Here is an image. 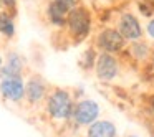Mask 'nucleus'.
<instances>
[{
  "label": "nucleus",
  "instance_id": "13",
  "mask_svg": "<svg viewBox=\"0 0 154 137\" xmlns=\"http://www.w3.org/2000/svg\"><path fill=\"white\" fill-rule=\"evenodd\" d=\"M131 51H133L134 58H137V60H144V58L149 55V46H147L144 41H136V43L131 46Z\"/></svg>",
  "mask_w": 154,
  "mask_h": 137
},
{
  "label": "nucleus",
  "instance_id": "9",
  "mask_svg": "<svg viewBox=\"0 0 154 137\" xmlns=\"http://www.w3.org/2000/svg\"><path fill=\"white\" fill-rule=\"evenodd\" d=\"M47 96V86L40 78H33L27 83L25 86V97L28 99V103L38 104L43 97Z\"/></svg>",
  "mask_w": 154,
  "mask_h": 137
},
{
  "label": "nucleus",
  "instance_id": "16",
  "mask_svg": "<svg viewBox=\"0 0 154 137\" xmlns=\"http://www.w3.org/2000/svg\"><path fill=\"white\" fill-rule=\"evenodd\" d=\"M147 33H149L151 38H154V18L147 23Z\"/></svg>",
  "mask_w": 154,
  "mask_h": 137
},
{
  "label": "nucleus",
  "instance_id": "2",
  "mask_svg": "<svg viewBox=\"0 0 154 137\" xmlns=\"http://www.w3.org/2000/svg\"><path fill=\"white\" fill-rule=\"evenodd\" d=\"M98 117H100V106H98L96 101L83 99V101L75 103L71 119L78 126H91L94 121H98Z\"/></svg>",
  "mask_w": 154,
  "mask_h": 137
},
{
  "label": "nucleus",
  "instance_id": "12",
  "mask_svg": "<svg viewBox=\"0 0 154 137\" xmlns=\"http://www.w3.org/2000/svg\"><path fill=\"white\" fill-rule=\"evenodd\" d=\"M0 31L4 35H7V37H12L15 31L14 22H12V18L7 13H0Z\"/></svg>",
  "mask_w": 154,
  "mask_h": 137
},
{
  "label": "nucleus",
  "instance_id": "14",
  "mask_svg": "<svg viewBox=\"0 0 154 137\" xmlns=\"http://www.w3.org/2000/svg\"><path fill=\"white\" fill-rule=\"evenodd\" d=\"M93 56H94L93 50H88L86 53H85V60H86V61H83V64H81V66H83V68H91V66H94Z\"/></svg>",
  "mask_w": 154,
  "mask_h": 137
},
{
  "label": "nucleus",
  "instance_id": "7",
  "mask_svg": "<svg viewBox=\"0 0 154 137\" xmlns=\"http://www.w3.org/2000/svg\"><path fill=\"white\" fill-rule=\"evenodd\" d=\"M121 33V37L124 38V40H139L141 37H143V28H141L139 22H137V18L134 17V15L131 13H124L121 15L119 18V30H118Z\"/></svg>",
  "mask_w": 154,
  "mask_h": 137
},
{
  "label": "nucleus",
  "instance_id": "8",
  "mask_svg": "<svg viewBox=\"0 0 154 137\" xmlns=\"http://www.w3.org/2000/svg\"><path fill=\"white\" fill-rule=\"evenodd\" d=\"M116 126L111 121H104V119H98L94 121L91 126H88V132L86 137H116Z\"/></svg>",
  "mask_w": 154,
  "mask_h": 137
},
{
  "label": "nucleus",
  "instance_id": "4",
  "mask_svg": "<svg viewBox=\"0 0 154 137\" xmlns=\"http://www.w3.org/2000/svg\"><path fill=\"white\" fill-rule=\"evenodd\" d=\"M96 45L104 51L109 53H116V51L123 50L124 46V38L121 37V33L114 28H104L103 31H100L96 37Z\"/></svg>",
  "mask_w": 154,
  "mask_h": 137
},
{
  "label": "nucleus",
  "instance_id": "6",
  "mask_svg": "<svg viewBox=\"0 0 154 137\" xmlns=\"http://www.w3.org/2000/svg\"><path fill=\"white\" fill-rule=\"evenodd\" d=\"M0 94L12 103H18L25 97V84L20 78H5L0 83Z\"/></svg>",
  "mask_w": 154,
  "mask_h": 137
},
{
  "label": "nucleus",
  "instance_id": "1",
  "mask_svg": "<svg viewBox=\"0 0 154 137\" xmlns=\"http://www.w3.org/2000/svg\"><path fill=\"white\" fill-rule=\"evenodd\" d=\"M73 106L70 93L65 89H55L47 99V112L53 121H70Z\"/></svg>",
  "mask_w": 154,
  "mask_h": 137
},
{
  "label": "nucleus",
  "instance_id": "19",
  "mask_svg": "<svg viewBox=\"0 0 154 137\" xmlns=\"http://www.w3.org/2000/svg\"><path fill=\"white\" fill-rule=\"evenodd\" d=\"M0 68H2V56H0Z\"/></svg>",
  "mask_w": 154,
  "mask_h": 137
},
{
  "label": "nucleus",
  "instance_id": "10",
  "mask_svg": "<svg viewBox=\"0 0 154 137\" xmlns=\"http://www.w3.org/2000/svg\"><path fill=\"white\" fill-rule=\"evenodd\" d=\"M22 68H23V64H22L20 56L15 53H10L7 64L2 68V76L4 78H20Z\"/></svg>",
  "mask_w": 154,
  "mask_h": 137
},
{
  "label": "nucleus",
  "instance_id": "20",
  "mask_svg": "<svg viewBox=\"0 0 154 137\" xmlns=\"http://www.w3.org/2000/svg\"><path fill=\"white\" fill-rule=\"evenodd\" d=\"M128 137H136V136H128Z\"/></svg>",
  "mask_w": 154,
  "mask_h": 137
},
{
  "label": "nucleus",
  "instance_id": "5",
  "mask_svg": "<svg viewBox=\"0 0 154 137\" xmlns=\"http://www.w3.org/2000/svg\"><path fill=\"white\" fill-rule=\"evenodd\" d=\"M96 74L101 81H111L118 76L119 71V64H118L116 58L111 56L109 53H103L96 58Z\"/></svg>",
  "mask_w": 154,
  "mask_h": 137
},
{
  "label": "nucleus",
  "instance_id": "18",
  "mask_svg": "<svg viewBox=\"0 0 154 137\" xmlns=\"http://www.w3.org/2000/svg\"><path fill=\"white\" fill-rule=\"evenodd\" d=\"M2 2H4L5 5H10V7H12V5L15 4V0H2Z\"/></svg>",
  "mask_w": 154,
  "mask_h": 137
},
{
  "label": "nucleus",
  "instance_id": "3",
  "mask_svg": "<svg viewBox=\"0 0 154 137\" xmlns=\"http://www.w3.org/2000/svg\"><path fill=\"white\" fill-rule=\"evenodd\" d=\"M70 31L75 37H86L91 28V17L86 8H73L66 17Z\"/></svg>",
  "mask_w": 154,
  "mask_h": 137
},
{
  "label": "nucleus",
  "instance_id": "15",
  "mask_svg": "<svg viewBox=\"0 0 154 137\" xmlns=\"http://www.w3.org/2000/svg\"><path fill=\"white\" fill-rule=\"evenodd\" d=\"M55 2H58V4H61L63 7H66V8H71V7H75V4H76V0H55Z\"/></svg>",
  "mask_w": 154,
  "mask_h": 137
},
{
  "label": "nucleus",
  "instance_id": "17",
  "mask_svg": "<svg viewBox=\"0 0 154 137\" xmlns=\"http://www.w3.org/2000/svg\"><path fill=\"white\" fill-rule=\"evenodd\" d=\"M149 109L152 111V114H154V96L149 97Z\"/></svg>",
  "mask_w": 154,
  "mask_h": 137
},
{
  "label": "nucleus",
  "instance_id": "11",
  "mask_svg": "<svg viewBox=\"0 0 154 137\" xmlns=\"http://www.w3.org/2000/svg\"><path fill=\"white\" fill-rule=\"evenodd\" d=\"M48 17H50V20L53 22L55 25H63L65 22H66V17H68V8L63 7L61 4H58V2H51L50 7H48Z\"/></svg>",
  "mask_w": 154,
  "mask_h": 137
}]
</instances>
